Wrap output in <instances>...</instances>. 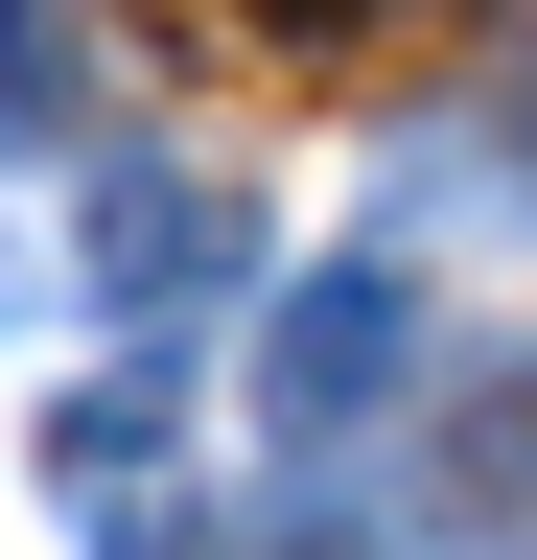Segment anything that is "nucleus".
Instances as JSON below:
<instances>
[{"label":"nucleus","instance_id":"4","mask_svg":"<svg viewBox=\"0 0 537 560\" xmlns=\"http://www.w3.org/2000/svg\"><path fill=\"white\" fill-rule=\"evenodd\" d=\"M141 444H164V374H94L71 420H47V467H71V490H117V467H141Z\"/></svg>","mask_w":537,"mask_h":560},{"label":"nucleus","instance_id":"1","mask_svg":"<svg viewBox=\"0 0 537 560\" xmlns=\"http://www.w3.org/2000/svg\"><path fill=\"white\" fill-rule=\"evenodd\" d=\"M71 257H94V304H187V280H257V210L187 187V164H94L71 187Z\"/></svg>","mask_w":537,"mask_h":560},{"label":"nucleus","instance_id":"2","mask_svg":"<svg viewBox=\"0 0 537 560\" xmlns=\"http://www.w3.org/2000/svg\"><path fill=\"white\" fill-rule=\"evenodd\" d=\"M397 327H421V304H397V257H327V280H304V304H281V350H257L281 444H351V420L397 397Z\"/></svg>","mask_w":537,"mask_h":560},{"label":"nucleus","instance_id":"5","mask_svg":"<svg viewBox=\"0 0 537 560\" xmlns=\"http://www.w3.org/2000/svg\"><path fill=\"white\" fill-rule=\"evenodd\" d=\"M117 560H187V537H117Z\"/></svg>","mask_w":537,"mask_h":560},{"label":"nucleus","instance_id":"3","mask_svg":"<svg viewBox=\"0 0 537 560\" xmlns=\"http://www.w3.org/2000/svg\"><path fill=\"white\" fill-rule=\"evenodd\" d=\"M94 70H71V0H0V164H71Z\"/></svg>","mask_w":537,"mask_h":560}]
</instances>
